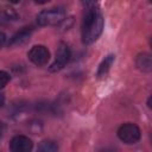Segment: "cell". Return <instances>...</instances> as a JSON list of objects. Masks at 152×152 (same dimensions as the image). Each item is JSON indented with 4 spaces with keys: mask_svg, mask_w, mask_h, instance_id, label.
I'll return each mask as SVG.
<instances>
[{
    "mask_svg": "<svg viewBox=\"0 0 152 152\" xmlns=\"http://www.w3.org/2000/svg\"><path fill=\"white\" fill-rule=\"evenodd\" d=\"M84 10L86 12L82 20V42L88 45L100 37L103 28V17L97 6Z\"/></svg>",
    "mask_w": 152,
    "mask_h": 152,
    "instance_id": "6da1fadb",
    "label": "cell"
},
{
    "mask_svg": "<svg viewBox=\"0 0 152 152\" xmlns=\"http://www.w3.org/2000/svg\"><path fill=\"white\" fill-rule=\"evenodd\" d=\"M70 56H71L70 55V49L68 48V45L65 43L61 42L59 45H58V48H57V51H56L55 61L50 65L49 70L51 72H56V71L62 70L68 64V62L70 61Z\"/></svg>",
    "mask_w": 152,
    "mask_h": 152,
    "instance_id": "277c9868",
    "label": "cell"
},
{
    "mask_svg": "<svg viewBox=\"0 0 152 152\" xmlns=\"http://www.w3.org/2000/svg\"><path fill=\"white\" fill-rule=\"evenodd\" d=\"M10 147L13 152H30L33 147V142L26 135H15L12 138Z\"/></svg>",
    "mask_w": 152,
    "mask_h": 152,
    "instance_id": "8992f818",
    "label": "cell"
},
{
    "mask_svg": "<svg viewBox=\"0 0 152 152\" xmlns=\"http://www.w3.org/2000/svg\"><path fill=\"white\" fill-rule=\"evenodd\" d=\"M82 5L84 8H89V7H94L97 4V0H81Z\"/></svg>",
    "mask_w": 152,
    "mask_h": 152,
    "instance_id": "4fadbf2b",
    "label": "cell"
},
{
    "mask_svg": "<svg viewBox=\"0 0 152 152\" xmlns=\"http://www.w3.org/2000/svg\"><path fill=\"white\" fill-rule=\"evenodd\" d=\"M64 19H65V11L59 7L43 10L37 15V23L40 26H56L63 23Z\"/></svg>",
    "mask_w": 152,
    "mask_h": 152,
    "instance_id": "7a4b0ae2",
    "label": "cell"
},
{
    "mask_svg": "<svg viewBox=\"0 0 152 152\" xmlns=\"http://www.w3.org/2000/svg\"><path fill=\"white\" fill-rule=\"evenodd\" d=\"M114 59H115V56H114V55H108L107 57H104V59L100 63L99 69H97V71H96V76H97L99 78L104 77V76L108 74V71H109V69H110V66H112Z\"/></svg>",
    "mask_w": 152,
    "mask_h": 152,
    "instance_id": "9c48e42d",
    "label": "cell"
},
{
    "mask_svg": "<svg viewBox=\"0 0 152 152\" xmlns=\"http://www.w3.org/2000/svg\"><path fill=\"white\" fill-rule=\"evenodd\" d=\"M58 150V145L52 140H43L38 145V151L40 152H56Z\"/></svg>",
    "mask_w": 152,
    "mask_h": 152,
    "instance_id": "30bf717a",
    "label": "cell"
},
{
    "mask_svg": "<svg viewBox=\"0 0 152 152\" xmlns=\"http://www.w3.org/2000/svg\"><path fill=\"white\" fill-rule=\"evenodd\" d=\"M8 1H10V2H12V4H18L20 0H8Z\"/></svg>",
    "mask_w": 152,
    "mask_h": 152,
    "instance_id": "ac0fdd59",
    "label": "cell"
},
{
    "mask_svg": "<svg viewBox=\"0 0 152 152\" xmlns=\"http://www.w3.org/2000/svg\"><path fill=\"white\" fill-rule=\"evenodd\" d=\"M5 104V96L2 94H0V108Z\"/></svg>",
    "mask_w": 152,
    "mask_h": 152,
    "instance_id": "9a60e30c",
    "label": "cell"
},
{
    "mask_svg": "<svg viewBox=\"0 0 152 152\" xmlns=\"http://www.w3.org/2000/svg\"><path fill=\"white\" fill-rule=\"evenodd\" d=\"M4 132H5V125L0 121V137L4 134Z\"/></svg>",
    "mask_w": 152,
    "mask_h": 152,
    "instance_id": "2e32d148",
    "label": "cell"
},
{
    "mask_svg": "<svg viewBox=\"0 0 152 152\" xmlns=\"http://www.w3.org/2000/svg\"><path fill=\"white\" fill-rule=\"evenodd\" d=\"M6 44V34L0 31V49Z\"/></svg>",
    "mask_w": 152,
    "mask_h": 152,
    "instance_id": "5bb4252c",
    "label": "cell"
},
{
    "mask_svg": "<svg viewBox=\"0 0 152 152\" xmlns=\"http://www.w3.org/2000/svg\"><path fill=\"white\" fill-rule=\"evenodd\" d=\"M2 17L6 21H13V20H17L18 14L12 8H5V11L2 12Z\"/></svg>",
    "mask_w": 152,
    "mask_h": 152,
    "instance_id": "8fae6325",
    "label": "cell"
},
{
    "mask_svg": "<svg viewBox=\"0 0 152 152\" xmlns=\"http://www.w3.org/2000/svg\"><path fill=\"white\" fill-rule=\"evenodd\" d=\"M28 59L37 66L45 65L50 59V52L46 46L44 45H34L27 53Z\"/></svg>",
    "mask_w": 152,
    "mask_h": 152,
    "instance_id": "5b68a950",
    "label": "cell"
},
{
    "mask_svg": "<svg viewBox=\"0 0 152 152\" xmlns=\"http://www.w3.org/2000/svg\"><path fill=\"white\" fill-rule=\"evenodd\" d=\"M11 80V76L7 71L5 70H0V89H2Z\"/></svg>",
    "mask_w": 152,
    "mask_h": 152,
    "instance_id": "7c38bea8",
    "label": "cell"
},
{
    "mask_svg": "<svg viewBox=\"0 0 152 152\" xmlns=\"http://www.w3.org/2000/svg\"><path fill=\"white\" fill-rule=\"evenodd\" d=\"M31 33H32V27L21 28L20 31H18L15 34L12 36V38L8 42V45L10 46H14V45H20V44L25 43L28 39V37L31 36Z\"/></svg>",
    "mask_w": 152,
    "mask_h": 152,
    "instance_id": "ba28073f",
    "label": "cell"
},
{
    "mask_svg": "<svg viewBox=\"0 0 152 152\" xmlns=\"http://www.w3.org/2000/svg\"><path fill=\"white\" fill-rule=\"evenodd\" d=\"M37 4H40V5H43V4H46V2H49L50 0H34Z\"/></svg>",
    "mask_w": 152,
    "mask_h": 152,
    "instance_id": "e0dca14e",
    "label": "cell"
},
{
    "mask_svg": "<svg viewBox=\"0 0 152 152\" xmlns=\"http://www.w3.org/2000/svg\"><path fill=\"white\" fill-rule=\"evenodd\" d=\"M135 65L139 70L144 71V72H150L152 70V58L150 53L142 52L139 53L135 58Z\"/></svg>",
    "mask_w": 152,
    "mask_h": 152,
    "instance_id": "52a82bcc",
    "label": "cell"
},
{
    "mask_svg": "<svg viewBox=\"0 0 152 152\" xmlns=\"http://www.w3.org/2000/svg\"><path fill=\"white\" fill-rule=\"evenodd\" d=\"M118 137L122 142L128 144V145H133L140 140L141 132H140V128L135 124L126 122L119 127Z\"/></svg>",
    "mask_w": 152,
    "mask_h": 152,
    "instance_id": "3957f363",
    "label": "cell"
}]
</instances>
